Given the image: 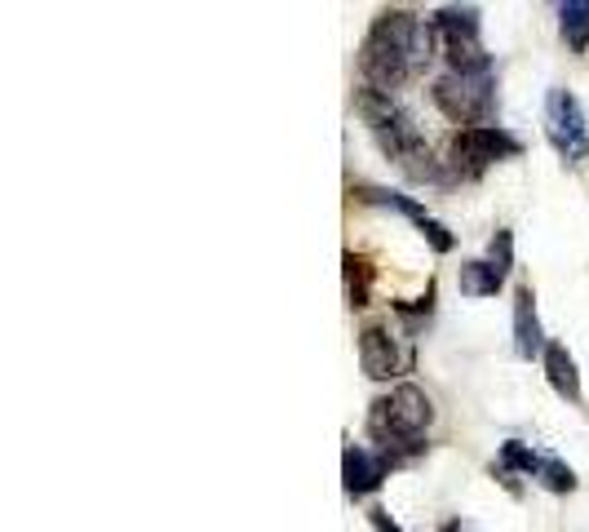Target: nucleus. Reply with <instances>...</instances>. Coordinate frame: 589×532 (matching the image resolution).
I'll list each match as a JSON object with an SVG mask.
<instances>
[{
    "label": "nucleus",
    "mask_w": 589,
    "mask_h": 532,
    "mask_svg": "<svg viewBox=\"0 0 589 532\" xmlns=\"http://www.w3.org/2000/svg\"><path fill=\"white\" fill-rule=\"evenodd\" d=\"M435 31L443 36V49H448L452 71H492V58L479 44V9L448 4V9L435 13Z\"/></svg>",
    "instance_id": "39448f33"
},
{
    "label": "nucleus",
    "mask_w": 589,
    "mask_h": 532,
    "mask_svg": "<svg viewBox=\"0 0 589 532\" xmlns=\"http://www.w3.org/2000/svg\"><path fill=\"white\" fill-rule=\"evenodd\" d=\"M359 364H363V373H368L372 382H390V378L399 373V347H395V338H390L386 329L368 324V329L359 333Z\"/></svg>",
    "instance_id": "1a4fd4ad"
},
{
    "label": "nucleus",
    "mask_w": 589,
    "mask_h": 532,
    "mask_svg": "<svg viewBox=\"0 0 589 532\" xmlns=\"http://www.w3.org/2000/svg\"><path fill=\"white\" fill-rule=\"evenodd\" d=\"M341 267H346V298H350V307H368V293H372V262L368 258H359V253H346L341 258Z\"/></svg>",
    "instance_id": "ddd939ff"
},
{
    "label": "nucleus",
    "mask_w": 589,
    "mask_h": 532,
    "mask_svg": "<svg viewBox=\"0 0 589 532\" xmlns=\"http://www.w3.org/2000/svg\"><path fill=\"white\" fill-rule=\"evenodd\" d=\"M541 360H546V378H550L555 395L568 400V404H581V369H577L572 351H568L563 342H550Z\"/></svg>",
    "instance_id": "9d476101"
},
{
    "label": "nucleus",
    "mask_w": 589,
    "mask_h": 532,
    "mask_svg": "<svg viewBox=\"0 0 589 532\" xmlns=\"http://www.w3.org/2000/svg\"><path fill=\"white\" fill-rule=\"evenodd\" d=\"M559 22H563V40L572 53L589 49V0H568L559 4Z\"/></svg>",
    "instance_id": "f8f14e48"
},
{
    "label": "nucleus",
    "mask_w": 589,
    "mask_h": 532,
    "mask_svg": "<svg viewBox=\"0 0 589 532\" xmlns=\"http://www.w3.org/2000/svg\"><path fill=\"white\" fill-rule=\"evenodd\" d=\"M537 480H541V489H550V493H572V489H577V471H572L568 462H559V458H541Z\"/></svg>",
    "instance_id": "2eb2a0df"
},
{
    "label": "nucleus",
    "mask_w": 589,
    "mask_h": 532,
    "mask_svg": "<svg viewBox=\"0 0 589 532\" xmlns=\"http://www.w3.org/2000/svg\"><path fill=\"white\" fill-rule=\"evenodd\" d=\"M417 27L421 18L412 9H386L368 40H363V53H359V71L368 80V89L377 93H390L403 84V76L412 71V44H417Z\"/></svg>",
    "instance_id": "f03ea898"
},
{
    "label": "nucleus",
    "mask_w": 589,
    "mask_h": 532,
    "mask_svg": "<svg viewBox=\"0 0 589 532\" xmlns=\"http://www.w3.org/2000/svg\"><path fill=\"white\" fill-rule=\"evenodd\" d=\"M457 284H461L466 298H492L506 284V271L497 262H466L461 275H457Z\"/></svg>",
    "instance_id": "9b49d317"
},
{
    "label": "nucleus",
    "mask_w": 589,
    "mask_h": 532,
    "mask_svg": "<svg viewBox=\"0 0 589 532\" xmlns=\"http://www.w3.org/2000/svg\"><path fill=\"white\" fill-rule=\"evenodd\" d=\"M439 532H475V529H470V524H461V520H448Z\"/></svg>",
    "instance_id": "a211bd4d"
},
{
    "label": "nucleus",
    "mask_w": 589,
    "mask_h": 532,
    "mask_svg": "<svg viewBox=\"0 0 589 532\" xmlns=\"http://www.w3.org/2000/svg\"><path fill=\"white\" fill-rule=\"evenodd\" d=\"M546 329H541V315H537V293L528 284L515 289V355L519 360H532V355H546Z\"/></svg>",
    "instance_id": "6e6552de"
},
{
    "label": "nucleus",
    "mask_w": 589,
    "mask_h": 532,
    "mask_svg": "<svg viewBox=\"0 0 589 532\" xmlns=\"http://www.w3.org/2000/svg\"><path fill=\"white\" fill-rule=\"evenodd\" d=\"M430 98L452 124L475 129L492 111V71H448L430 84Z\"/></svg>",
    "instance_id": "7ed1b4c3"
},
{
    "label": "nucleus",
    "mask_w": 589,
    "mask_h": 532,
    "mask_svg": "<svg viewBox=\"0 0 589 532\" xmlns=\"http://www.w3.org/2000/svg\"><path fill=\"white\" fill-rule=\"evenodd\" d=\"M386 471H390V462L381 453H372L368 444H346V453H341V480H346V493L350 498L377 493L381 480H386Z\"/></svg>",
    "instance_id": "0eeeda50"
},
{
    "label": "nucleus",
    "mask_w": 589,
    "mask_h": 532,
    "mask_svg": "<svg viewBox=\"0 0 589 532\" xmlns=\"http://www.w3.org/2000/svg\"><path fill=\"white\" fill-rule=\"evenodd\" d=\"M435 422V404H430V395L421 391V387H412V382H399L386 400H377L372 409H368V435L381 444V458L395 466L399 462V453L403 458H417L426 444H421V435H426V426Z\"/></svg>",
    "instance_id": "f257e3e1"
},
{
    "label": "nucleus",
    "mask_w": 589,
    "mask_h": 532,
    "mask_svg": "<svg viewBox=\"0 0 589 532\" xmlns=\"http://www.w3.org/2000/svg\"><path fill=\"white\" fill-rule=\"evenodd\" d=\"M488 262H497V267L510 275V267H515V235H510V231H497V235H492V258H488Z\"/></svg>",
    "instance_id": "dca6fc26"
},
{
    "label": "nucleus",
    "mask_w": 589,
    "mask_h": 532,
    "mask_svg": "<svg viewBox=\"0 0 589 532\" xmlns=\"http://www.w3.org/2000/svg\"><path fill=\"white\" fill-rule=\"evenodd\" d=\"M519 151H523V142L515 133H506L501 124H475L452 138V160H457V169L466 164V178H479L488 164L515 160Z\"/></svg>",
    "instance_id": "423d86ee"
},
{
    "label": "nucleus",
    "mask_w": 589,
    "mask_h": 532,
    "mask_svg": "<svg viewBox=\"0 0 589 532\" xmlns=\"http://www.w3.org/2000/svg\"><path fill=\"white\" fill-rule=\"evenodd\" d=\"M541 458H546V453H537V449L510 440V444H501V453H497V471H501V475H532V480H537Z\"/></svg>",
    "instance_id": "4468645a"
},
{
    "label": "nucleus",
    "mask_w": 589,
    "mask_h": 532,
    "mask_svg": "<svg viewBox=\"0 0 589 532\" xmlns=\"http://www.w3.org/2000/svg\"><path fill=\"white\" fill-rule=\"evenodd\" d=\"M546 138L568 164L589 160V120L581 98L572 89H550L546 93Z\"/></svg>",
    "instance_id": "20e7f679"
},
{
    "label": "nucleus",
    "mask_w": 589,
    "mask_h": 532,
    "mask_svg": "<svg viewBox=\"0 0 589 532\" xmlns=\"http://www.w3.org/2000/svg\"><path fill=\"white\" fill-rule=\"evenodd\" d=\"M368 524H372V532H403L386 511H368Z\"/></svg>",
    "instance_id": "f3484780"
}]
</instances>
